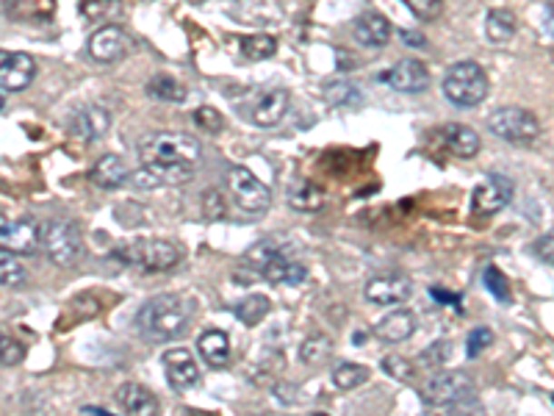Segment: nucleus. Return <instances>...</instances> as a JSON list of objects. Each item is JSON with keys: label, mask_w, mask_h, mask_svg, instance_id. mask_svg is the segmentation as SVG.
Wrapping results in <instances>:
<instances>
[{"label": "nucleus", "mask_w": 554, "mask_h": 416, "mask_svg": "<svg viewBox=\"0 0 554 416\" xmlns=\"http://www.w3.org/2000/svg\"><path fill=\"white\" fill-rule=\"evenodd\" d=\"M244 267L274 286H297L308 278L305 264H300L292 250L277 239H263L250 247L244 255Z\"/></svg>", "instance_id": "f03ea898"}, {"label": "nucleus", "mask_w": 554, "mask_h": 416, "mask_svg": "<svg viewBox=\"0 0 554 416\" xmlns=\"http://www.w3.org/2000/svg\"><path fill=\"white\" fill-rule=\"evenodd\" d=\"M128 178H131V170H128V164H125L123 155H117V153L100 155V159H97V162L92 164V170H89V181H92L97 189H105V192L120 189Z\"/></svg>", "instance_id": "aec40b11"}, {"label": "nucleus", "mask_w": 554, "mask_h": 416, "mask_svg": "<svg viewBox=\"0 0 554 416\" xmlns=\"http://www.w3.org/2000/svg\"><path fill=\"white\" fill-rule=\"evenodd\" d=\"M330 355H332V342H330V336H324V333L308 336V339L302 342V347H300V358L308 363V367H319V363H324Z\"/></svg>", "instance_id": "2f4dec72"}, {"label": "nucleus", "mask_w": 554, "mask_h": 416, "mask_svg": "<svg viewBox=\"0 0 554 416\" xmlns=\"http://www.w3.org/2000/svg\"><path fill=\"white\" fill-rule=\"evenodd\" d=\"M313 416H327V413H313Z\"/></svg>", "instance_id": "09e8293b"}, {"label": "nucleus", "mask_w": 554, "mask_h": 416, "mask_svg": "<svg viewBox=\"0 0 554 416\" xmlns=\"http://www.w3.org/2000/svg\"><path fill=\"white\" fill-rule=\"evenodd\" d=\"M324 97H327L330 106H358L361 89L350 81H330L324 86Z\"/></svg>", "instance_id": "473e14b6"}, {"label": "nucleus", "mask_w": 554, "mask_h": 416, "mask_svg": "<svg viewBox=\"0 0 554 416\" xmlns=\"http://www.w3.org/2000/svg\"><path fill=\"white\" fill-rule=\"evenodd\" d=\"M28 281V270L20 255L0 250V289H17Z\"/></svg>", "instance_id": "c85d7f7f"}, {"label": "nucleus", "mask_w": 554, "mask_h": 416, "mask_svg": "<svg viewBox=\"0 0 554 416\" xmlns=\"http://www.w3.org/2000/svg\"><path fill=\"white\" fill-rule=\"evenodd\" d=\"M482 283L488 286V292L496 297V300H502V302H510V286L505 281V275L499 272L496 267H488L485 275H482Z\"/></svg>", "instance_id": "ea45409f"}, {"label": "nucleus", "mask_w": 554, "mask_h": 416, "mask_svg": "<svg viewBox=\"0 0 554 416\" xmlns=\"http://www.w3.org/2000/svg\"><path fill=\"white\" fill-rule=\"evenodd\" d=\"M274 50H277V39L269 34L242 36V54L252 62H263V59L274 56Z\"/></svg>", "instance_id": "72a5a7b5"}, {"label": "nucleus", "mask_w": 554, "mask_h": 416, "mask_svg": "<svg viewBox=\"0 0 554 416\" xmlns=\"http://www.w3.org/2000/svg\"><path fill=\"white\" fill-rule=\"evenodd\" d=\"M117 402L123 405L125 416H158V400L150 389L139 383H125L117 389Z\"/></svg>", "instance_id": "5701e85b"}, {"label": "nucleus", "mask_w": 554, "mask_h": 416, "mask_svg": "<svg viewBox=\"0 0 554 416\" xmlns=\"http://www.w3.org/2000/svg\"><path fill=\"white\" fill-rule=\"evenodd\" d=\"M402 4H405V6L413 12V17L421 20V23H432V20H438L440 12H443V0H402Z\"/></svg>", "instance_id": "58836bf2"}, {"label": "nucleus", "mask_w": 554, "mask_h": 416, "mask_svg": "<svg viewBox=\"0 0 554 416\" xmlns=\"http://www.w3.org/2000/svg\"><path fill=\"white\" fill-rule=\"evenodd\" d=\"M128 50H131V36L120 25H103L89 36V56L94 62H103V64L120 62Z\"/></svg>", "instance_id": "f3484780"}, {"label": "nucleus", "mask_w": 554, "mask_h": 416, "mask_svg": "<svg viewBox=\"0 0 554 416\" xmlns=\"http://www.w3.org/2000/svg\"><path fill=\"white\" fill-rule=\"evenodd\" d=\"M161 363H163L166 381H170V386L175 391H189L200 383V367H197V361L189 350H183V347L166 350Z\"/></svg>", "instance_id": "dca6fc26"}, {"label": "nucleus", "mask_w": 554, "mask_h": 416, "mask_svg": "<svg viewBox=\"0 0 554 416\" xmlns=\"http://www.w3.org/2000/svg\"><path fill=\"white\" fill-rule=\"evenodd\" d=\"M289 112V92L286 89H263L252 97L244 109V117L258 128H274Z\"/></svg>", "instance_id": "9b49d317"}, {"label": "nucleus", "mask_w": 554, "mask_h": 416, "mask_svg": "<svg viewBox=\"0 0 554 416\" xmlns=\"http://www.w3.org/2000/svg\"><path fill=\"white\" fill-rule=\"evenodd\" d=\"M400 36H402V42L411 45V47H421V45H424V36L416 34V31H400Z\"/></svg>", "instance_id": "a18cd8bd"}, {"label": "nucleus", "mask_w": 554, "mask_h": 416, "mask_svg": "<svg viewBox=\"0 0 554 416\" xmlns=\"http://www.w3.org/2000/svg\"><path fill=\"white\" fill-rule=\"evenodd\" d=\"M39 247V223L31 217L0 223V250L15 255H31Z\"/></svg>", "instance_id": "ddd939ff"}, {"label": "nucleus", "mask_w": 554, "mask_h": 416, "mask_svg": "<svg viewBox=\"0 0 554 416\" xmlns=\"http://www.w3.org/2000/svg\"><path fill=\"white\" fill-rule=\"evenodd\" d=\"M197 302L186 294H158L150 297L136 314V328L153 342H170L189 331Z\"/></svg>", "instance_id": "f257e3e1"}, {"label": "nucleus", "mask_w": 554, "mask_h": 416, "mask_svg": "<svg viewBox=\"0 0 554 416\" xmlns=\"http://www.w3.org/2000/svg\"><path fill=\"white\" fill-rule=\"evenodd\" d=\"M194 123H197V128H203L205 134H219L222 128H225V120H222V114H219L216 109H211V106H200V109L194 112Z\"/></svg>", "instance_id": "a19ab883"}, {"label": "nucleus", "mask_w": 554, "mask_h": 416, "mask_svg": "<svg viewBox=\"0 0 554 416\" xmlns=\"http://www.w3.org/2000/svg\"><path fill=\"white\" fill-rule=\"evenodd\" d=\"M39 247L47 255L50 264L73 267L84 253V239H81V231L73 220L50 217L39 225Z\"/></svg>", "instance_id": "423d86ee"}, {"label": "nucleus", "mask_w": 554, "mask_h": 416, "mask_svg": "<svg viewBox=\"0 0 554 416\" xmlns=\"http://www.w3.org/2000/svg\"><path fill=\"white\" fill-rule=\"evenodd\" d=\"M450 358H452V344L447 339H440V342H432L427 350H421L416 363L421 370H440L443 363H450Z\"/></svg>", "instance_id": "c9c22d12"}, {"label": "nucleus", "mask_w": 554, "mask_h": 416, "mask_svg": "<svg viewBox=\"0 0 554 416\" xmlns=\"http://www.w3.org/2000/svg\"><path fill=\"white\" fill-rule=\"evenodd\" d=\"M416 333V314L408 308H397L391 314H385L377 325H374V336L385 344H400L408 342Z\"/></svg>", "instance_id": "412c9836"}, {"label": "nucleus", "mask_w": 554, "mask_h": 416, "mask_svg": "<svg viewBox=\"0 0 554 416\" xmlns=\"http://www.w3.org/2000/svg\"><path fill=\"white\" fill-rule=\"evenodd\" d=\"M450 416H488V413H485V405L474 394H466L450 405Z\"/></svg>", "instance_id": "79ce46f5"}, {"label": "nucleus", "mask_w": 554, "mask_h": 416, "mask_svg": "<svg viewBox=\"0 0 554 416\" xmlns=\"http://www.w3.org/2000/svg\"><path fill=\"white\" fill-rule=\"evenodd\" d=\"M111 128V112L100 103H86L73 117H70V134L84 142H97Z\"/></svg>", "instance_id": "a211bd4d"}, {"label": "nucleus", "mask_w": 554, "mask_h": 416, "mask_svg": "<svg viewBox=\"0 0 554 416\" xmlns=\"http://www.w3.org/2000/svg\"><path fill=\"white\" fill-rule=\"evenodd\" d=\"M197 350H200L203 361L213 370H222L231 361V339L225 331H205L197 339Z\"/></svg>", "instance_id": "393cba45"}, {"label": "nucleus", "mask_w": 554, "mask_h": 416, "mask_svg": "<svg viewBox=\"0 0 554 416\" xmlns=\"http://www.w3.org/2000/svg\"><path fill=\"white\" fill-rule=\"evenodd\" d=\"M194 178V167H181V164H142L139 170L131 173L128 183L134 189H163V186H181Z\"/></svg>", "instance_id": "9d476101"}, {"label": "nucleus", "mask_w": 554, "mask_h": 416, "mask_svg": "<svg viewBox=\"0 0 554 416\" xmlns=\"http://www.w3.org/2000/svg\"><path fill=\"white\" fill-rule=\"evenodd\" d=\"M490 342H493V331H490V328H474V331L469 333V342H466V355H469V358H477L482 350L490 347Z\"/></svg>", "instance_id": "37998d69"}, {"label": "nucleus", "mask_w": 554, "mask_h": 416, "mask_svg": "<svg viewBox=\"0 0 554 416\" xmlns=\"http://www.w3.org/2000/svg\"><path fill=\"white\" fill-rule=\"evenodd\" d=\"M430 294L438 300V302H443V305H455L458 302V294H450V292H440V289H430Z\"/></svg>", "instance_id": "49530a36"}, {"label": "nucleus", "mask_w": 554, "mask_h": 416, "mask_svg": "<svg viewBox=\"0 0 554 416\" xmlns=\"http://www.w3.org/2000/svg\"><path fill=\"white\" fill-rule=\"evenodd\" d=\"M369 381V370L361 367V363L352 361H341L336 370H332V383L341 391H355L358 386H363Z\"/></svg>", "instance_id": "c756f323"}, {"label": "nucleus", "mask_w": 554, "mask_h": 416, "mask_svg": "<svg viewBox=\"0 0 554 416\" xmlns=\"http://www.w3.org/2000/svg\"><path fill=\"white\" fill-rule=\"evenodd\" d=\"M4 106H6V97H4V94H0V112H4Z\"/></svg>", "instance_id": "de8ad7c7"}, {"label": "nucleus", "mask_w": 554, "mask_h": 416, "mask_svg": "<svg viewBox=\"0 0 554 416\" xmlns=\"http://www.w3.org/2000/svg\"><path fill=\"white\" fill-rule=\"evenodd\" d=\"M443 147H447L450 153H455L458 159H471V155L480 153V136L477 131H471L469 125H458V123H450V125H443L438 131Z\"/></svg>", "instance_id": "b1692460"}, {"label": "nucleus", "mask_w": 554, "mask_h": 416, "mask_svg": "<svg viewBox=\"0 0 554 416\" xmlns=\"http://www.w3.org/2000/svg\"><path fill=\"white\" fill-rule=\"evenodd\" d=\"M411 294H413L411 278L397 275V272H391V275H374L363 286V297L371 305H402Z\"/></svg>", "instance_id": "4468645a"}, {"label": "nucleus", "mask_w": 554, "mask_h": 416, "mask_svg": "<svg viewBox=\"0 0 554 416\" xmlns=\"http://www.w3.org/2000/svg\"><path fill=\"white\" fill-rule=\"evenodd\" d=\"M535 253H538L540 262H546V264L554 267V228L535 239Z\"/></svg>", "instance_id": "c03bdc74"}, {"label": "nucleus", "mask_w": 554, "mask_h": 416, "mask_svg": "<svg viewBox=\"0 0 554 416\" xmlns=\"http://www.w3.org/2000/svg\"><path fill=\"white\" fill-rule=\"evenodd\" d=\"M471 389H474L471 375L463 372V370H452V372H435V375L419 389V394H421V400H424L427 405L450 408L455 400L471 394Z\"/></svg>", "instance_id": "1a4fd4ad"}, {"label": "nucleus", "mask_w": 554, "mask_h": 416, "mask_svg": "<svg viewBox=\"0 0 554 416\" xmlns=\"http://www.w3.org/2000/svg\"><path fill=\"white\" fill-rule=\"evenodd\" d=\"M225 192H228V208H233L236 220H244V223L261 220L272 205L269 189L247 167H231L228 170Z\"/></svg>", "instance_id": "20e7f679"}, {"label": "nucleus", "mask_w": 554, "mask_h": 416, "mask_svg": "<svg viewBox=\"0 0 554 416\" xmlns=\"http://www.w3.org/2000/svg\"><path fill=\"white\" fill-rule=\"evenodd\" d=\"M516 194V186L508 175H488L477 189H474V212L477 214H496V212H502L505 205H510Z\"/></svg>", "instance_id": "f8f14e48"}, {"label": "nucleus", "mask_w": 554, "mask_h": 416, "mask_svg": "<svg viewBox=\"0 0 554 416\" xmlns=\"http://www.w3.org/2000/svg\"><path fill=\"white\" fill-rule=\"evenodd\" d=\"M488 128L493 136H499L508 144H532L538 136H540V120L527 112V109H519V106H505V109H496L490 117H488Z\"/></svg>", "instance_id": "6e6552de"}, {"label": "nucleus", "mask_w": 554, "mask_h": 416, "mask_svg": "<svg viewBox=\"0 0 554 416\" xmlns=\"http://www.w3.org/2000/svg\"><path fill=\"white\" fill-rule=\"evenodd\" d=\"M352 34L366 47H382V45H388V39H391L394 28H391V23H388V17H382L380 12H363V15H358Z\"/></svg>", "instance_id": "4be33fe9"}, {"label": "nucleus", "mask_w": 554, "mask_h": 416, "mask_svg": "<svg viewBox=\"0 0 554 416\" xmlns=\"http://www.w3.org/2000/svg\"><path fill=\"white\" fill-rule=\"evenodd\" d=\"M382 81L391 84L397 92L405 94H419L430 86V70L424 62L419 59H402L397 67H391L388 73H382Z\"/></svg>", "instance_id": "6ab92c4d"}, {"label": "nucleus", "mask_w": 554, "mask_h": 416, "mask_svg": "<svg viewBox=\"0 0 554 416\" xmlns=\"http://www.w3.org/2000/svg\"><path fill=\"white\" fill-rule=\"evenodd\" d=\"M516 15L508 9H490L485 17V36L496 45H505L516 36Z\"/></svg>", "instance_id": "bb28decb"}, {"label": "nucleus", "mask_w": 554, "mask_h": 416, "mask_svg": "<svg viewBox=\"0 0 554 416\" xmlns=\"http://www.w3.org/2000/svg\"><path fill=\"white\" fill-rule=\"evenodd\" d=\"M286 200L294 212H302V214H313L324 205V189L316 186L313 181H294L286 192Z\"/></svg>", "instance_id": "a878e982"}, {"label": "nucleus", "mask_w": 554, "mask_h": 416, "mask_svg": "<svg viewBox=\"0 0 554 416\" xmlns=\"http://www.w3.org/2000/svg\"><path fill=\"white\" fill-rule=\"evenodd\" d=\"M443 94L460 109H474L488 94V75L477 62H458L443 75Z\"/></svg>", "instance_id": "0eeeda50"}, {"label": "nucleus", "mask_w": 554, "mask_h": 416, "mask_svg": "<svg viewBox=\"0 0 554 416\" xmlns=\"http://www.w3.org/2000/svg\"><path fill=\"white\" fill-rule=\"evenodd\" d=\"M114 258L139 272H170L181 264V247L166 239H136L117 247Z\"/></svg>", "instance_id": "39448f33"}, {"label": "nucleus", "mask_w": 554, "mask_h": 416, "mask_svg": "<svg viewBox=\"0 0 554 416\" xmlns=\"http://www.w3.org/2000/svg\"><path fill=\"white\" fill-rule=\"evenodd\" d=\"M139 159H142V164L197 167L203 159V144H200V139L181 134V131H155L139 142Z\"/></svg>", "instance_id": "7ed1b4c3"}, {"label": "nucleus", "mask_w": 554, "mask_h": 416, "mask_svg": "<svg viewBox=\"0 0 554 416\" xmlns=\"http://www.w3.org/2000/svg\"><path fill=\"white\" fill-rule=\"evenodd\" d=\"M123 6V0H81V15L92 23L108 20L111 15H117Z\"/></svg>", "instance_id": "e433bc0d"}, {"label": "nucleus", "mask_w": 554, "mask_h": 416, "mask_svg": "<svg viewBox=\"0 0 554 416\" xmlns=\"http://www.w3.org/2000/svg\"><path fill=\"white\" fill-rule=\"evenodd\" d=\"M36 78V62L28 54H12L0 50V89L4 92H23Z\"/></svg>", "instance_id": "2eb2a0df"}, {"label": "nucleus", "mask_w": 554, "mask_h": 416, "mask_svg": "<svg viewBox=\"0 0 554 416\" xmlns=\"http://www.w3.org/2000/svg\"><path fill=\"white\" fill-rule=\"evenodd\" d=\"M147 94L153 100H163V103H183L186 100V86L173 75L158 73V75H153L147 81Z\"/></svg>", "instance_id": "cd10ccee"}, {"label": "nucleus", "mask_w": 554, "mask_h": 416, "mask_svg": "<svg viewBox=\"0 0 554 416\" xmlns=\"http://www.w3.org/2000/svg\"><path fill=\"white\" fill-rule=\"evenodd\" d=\"M269 308H272V302H269V297L266 294H247L244 300H239V305H236V317L244 322V325H258L266 314H269Z\"/></svg>", "instance_id": "7c9ffc66"}, {"label": "nucleus", "mask_w": 554, "mask_h": 416, "mask_svg": "<svg viewBox=\"0 0 554 416\" xmlns=\"http://www.w3.org/2000/svg\"><path fill=\"white\" fill-rule=\"evenodd\" d=\"M382 372L391 375V378H397V381H402V383H411V381L416 378V367H413L411 361L400 358V355L382 358Z\"/></svg>", "instance_id": "4c0bfd02"}, {"label": "nucleus", "mask_w": 554, "mask_h": 416, "mask_svg": "<svg viewBox=\"0 0 554 416\" xmlns=\"http://www.w3.org/2000/svg\"><path fill=\"white\" fill-rule=\"evenodd\" d=\"M23 361H25V344L0 325V367H20Z\"/></svg>", "instance_id": "f704fd0d"}]
</instances>
